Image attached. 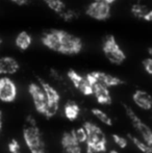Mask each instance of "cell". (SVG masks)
Masks as SVG:
<instances>
[{
    "label": "cell",
    "mask_w": 152,
    "mask_h": 153,
    "mask_svg": "<svg viewBox=\"0 0 152 153\" xmlns=\"http://www.w3.org/2000/svg\"><path fill=\"white\" fill-rule=\"evenodd\" d=\"M131 13L134 17L139 19H144L146 21H151L152 10L142 3H136L131 6Z\"/></svg>",
    "instance_id": "obj_17"
},
{
    "label": "cell",
    "mask_w": 152,
    "mask_h": 153,
    "mask_svg": "<svg viewBox=\"0 0 152 153\" xmlns=\"http://www.w3.org/2000/svg\"><path fill=\"white\" fill-rule=\"evenodd\" d=\"M93 95H95L97 101L100 104L110 105L112 103V97L108 91V88L102 85L100 83H94L93 85Z\"/></svg>",
    "instance_id": "obj_14"
},
{
    "label": "cell",
    "mask_w": 152,
    "mask_h": 153,
    "mask_svg": "<svg viewBox=\"0 0 152 153\" xmlns=\"http://www.w3.org/2000/svg\"><path fill=\"white\" fill-rule=\"evenodd\" d=\"M19 70V64L13 57L4 56L0 59V75L15 74Z\"/></svg>",
    "instance_id": "obj_16"
},
{
    "label": "cell",
    "mask_w": 152,
    "mask_h": 153,
    "mask_svg": "<svg viewBox=\"0 0 152 153\" xmlns=\"http://www.w3.org/2000/svg\"><path fill=\"white\" fill-rule=\"evenodd\" d=\"M59 38H61V46L59 52L63 54H77L82 49V42L80 39L69 32L61 30Z\"/></svg>",
    "instance_id": "obj_5"
},
{
    "label": "cell",
    "mask_w": 152,
    "mask_h": 153,
    "mask_svg": "<svg viewBox=\"0 0 152 153\" xmlns=\"http://www.w3.org/2000/svg\"><path fill=\"white\" fill-rule=\"evenodd\" d=\"M8 151H10V153H21L20 144L16 139H13L8 143Z\"/></svg>",
    "instance_id": "obj_25"
},
{
    "label": "cell",
    "mask_w": 152,
    "mask_h": 153,
    "mask_svg": "<svg viewBox=\"0 0 152 153\" xmlns=\"http://www.w3.org/2000/svg\"><path fill=\"white\" fill-rule=\"evenodd\" d=\"M113 140H114V142L116 143V145L119 146L120 148H125L126 146H127V140L125 139V137H121V135L119 134H113Z\"/></svg>",
    "instance_id": "obj_26"
},
{
    "label": "cell",
    "mask_w": 152,
    "mask_h": 153,
    "mask_svg": "<svg viewBox=\"0 0 152 153\" xmlns=\"http://www.w3.org/2000/svg\"><path fill=\"white\" fill-rule=\"evenodd\" d=\"M87 78L90 80L92 85L94 83H100V85L110 88V87H116V85H119L123 83V80H121L120 78L104 72H91L87 75Z\"/></svg>",
    "instance_id": "obj_8"
},
{
    "label": "cell",
    "mask_w": 152,
    "mask_h": 153,
    "mask_svg": "<svg viewBox=\"0 0 152 153\" xmlns=\"http://www.w3.org/2000/svg\"><path fill=\"white\" fill-rule=\"evenodd\" d=\"M40 83L42 89L44 90L47 99V106L44 116L46 118H52L57 113L59 107V101H61V95L48 82L40 79Z\"/></svg>",
    "instance_id": "obj_3"
},
{
    "label": "cell",
    "mask_w": 152,
    "mask_h": 153,
    "mask_svg": "<svg viewBox=\"0 0 152 153\" xmlns=\"http://www.w3.org/2000/svg\"><path fill=\"white\" fill-rule=\"evenodd\" d=\"M68 77H69L70 81L73 83L74 87L83 95H87V96L93 95V85L87 78V76H81L74 70H69Z\"/></svg>",
    "instance_id": "obj_10"
},
{
    "label": "cell",
    "mask_w": 152,
    "mask_h": 153,
    "mask_svg": "<svg viewBox=\"0 0 152 153\" xmlns=\"http://www.w3.org/2000/svg\"><path fill=\"white\" fill-rule=\"evenodd\" d=\"M1 43H2V41H1V39H0V47H1Z\"/></svg>",
    "instance_id": "obj_33"
},
{
    "label": "cell",
    "mask_w": 152,
    "mask_h": 153,
    "mask_svg": "<svg viewBox=\"0 0 152 153\" xmlns=\"http://www.w3.org/2000/svg\"><path fill=\"white\" fill-rule=\"evenodd\" d=\"M63 153H81L80 144L75 140L72 132H65L62 137Z\"/></svg>",
    "instance_id": "obj_12"
},
{
    "label": "cell",
    "mask_w": 152,
    "mask_h": 153,
    "mask_svg": "<svg viewBox=\"0 0 152 153\" xmlns=\"http://www.w3.org/2000/svg\"><path fill=\"white\" fill-rule=\"evenodd\" d=\"M110 153H119L118 151H116V150H112V151H110Z\"/></svg>",
    "instance_id": "obj_32"
},
{
    "label": "cell",
    "mask_w": 152,
    "mask_h": 153,
    "mask_svg": "<svg viewBox=\"0 0 152 153\" xmlns=\"http://www.w3.org/2000/svg\"><path fill=\"white\" fill-rule=\"evenodd\" d=\"M33 43L30 34L26 31H21L16 38V46L21 50H26Z\"/></svg>",
    "instance_id": "obj_19"
},
{
    "label": "cell",
    "mask_w": 152,
    "mask_h": 153,
    "mask_svg": "<svg viewBox=\"0 0 152 153\" xmlns=\"http://www.w3.org/2000/svg\"><path fill=\"white\" fill-rule=\"evenodd\" d=\"M92 114L99 120L100 122H102L103 124L108 125V126H112L113 125V120L108 114H105L104 111H102L99 108H93L92 109Z\"/></svg>",
    "instance_id": "obj_21"
},
{
    "label": "cell",
    "mask_w": 152,
    "mask_h": 153,
    "mask_svg": "<svg viewBox=\"0 0 152 153\" xmlns=\"http://www.w3.org/2000/svg\"><path fill=\"white\" fill-rule=\"evenodd\" d=\"M143 66H144V69L146 70V72L148 73L149 75L152 74V59L150 57L146 59L144 62H143Z\"/></svg>",
    "instance_id": "obj_27"
},
{
    "label": "cell",
    "mask_w": 152,
    "mask_h": 153,
    "mask_svg": "<svg viewBox=\"0 0 152 153\" xmlns=\"http://www.w3.org/2000/svg\"><path fill=\"white\" fill-rule=\"evenodd\" d=\"M23 137L31 153H47L41 131L31 116L26 119V126L23 129Z\"/></svg>",
    "instance_id": "obj_1"
},
{
    "label": "cell",
    "mask_w": 152,
    "mask_h": 153,
    "mask_svg": "<svg viewBox=\"0 0 152 153\" xmlns=\"http://www.w3.org/2000/svg\"><path fill=\"white\" fill-rule=\"evenodd\" d=\"M128 137L131 140V142L136 145V147H138V149L141 150L143 153H152L151 146H149L145 141H142L132 134H128Z\"/></svg>",
    "instance_id": "obj_20"
},
{
    "label": "cell",
    "mask_w": 152,
    "mask_h": 153,
    "mask_svg": "<svg viewBox=\"0 0 152 153\" xmlns=\"http://www.w3.org/2000/svg\"><path fill=\"white\" fill-rule=\"evenodd\" d=\"M97 1H102V2H105V3L110 4V3H113V2H114L115 0H97Z\"/></svg>",
    "instance_id": "obj_31"
},
{
    "label": "cell",
    "mask_w": 152,
    "mask_h": 153,
    "mask_svg": "<svg viewBox=\"0 0 152 153\" xmlns=\"http://www.w3.org/2000/svg\"><path fill=\"white\" fill-rule=\"evenodd\" d=\"M45 3L49 6L52 10H54L56 14H59L65 8V3L62 0H44Z\"/></svg>",
    "instance_id": "obj_23"
},
{
    "label": "cell",
    "mask_w": 152,
    "mask_h": 153,
    "mask_svg": "<svg viewBox=\"0 0 152 153\" xmlns=\"http://www.w3.org/2000/svg\"><path fill=\"white\" fill-rule=\"evenodd\" d=\"M59 15L63 20L68 21V22H69V21H73L78 18V13L75 12L74 10H70L67 6H65V8H64Z\"/></svg>",
    "instance_id": "obj_22"
},
{
    "label": "cell",
    "mask_w": 152,
    "mask_h": 153,
    "mask_svg": "<svg viewBox=\"0 0 152 153\" xmlns=\"http://www.w3.org/2000/svg\"><path fill=\"white\" fill-rule=\"evenodd\" d=\"M102 49L106 59L115 65H121L125 61L126 55L118 45L114 36H108L102 45Z\"/></svg>",
    "instance_id": "obj_4"
},
{
    "label": "cell",
    "mask_w": 152,
    "mask_h": 153,
    "mask_svg": "<svg viewBox=\"0 0 152 153\" xmlns=\"http://www.w3.org/2000/svg\"><path fill=\"white\" fill-rule=\"evenodd\" d=\"M59 31L57 29L50 30L43 36L42 42L46 47L53 51H59V46H61V38H59Z\"/></svg>",
    "instance_id": "obj_13"
},
{
    "label": "cell",
    "mask_w": 152,
    "mask_h": 153,
    "mask_svg": "<svg viewBox=\"0 0 152 153\" xmlns=\"http://www.w3.org/2000/svg\"><path fill=\"white\" fill-rule=\"evenodd\" d=\"M13 2H15V3L19 4V5H23V4H26L28 3L30 0H12Z\"/></svg>",
    "instance_id": "obj_28"
},
{
    "label": "cell",
    "mask_w": 152,
    "mask_h": 153,
    "mask_svg": "<svg viewBox=\"0 0 152 153\" xmlns=\"http://www.w3.org/2000/svg\"><path fill=\"white\" fill-rule=\"evenodd\" d=\"M1 130H2V113L0 111V134H1Z\"/></svg>",
    "instance_id": "obj_29"
},
{
    "label": "cell",
    "mask_w": 152,
    "mask_h": 153,
    "mask_svg": "<svg viewBox=\"0 0 152 153\" xmlns=\"http://www.w3.org/2000/svg\"><path fill=\"white\" fill-rule=\"evenodd\" d=\"M124 109H125L126 115L128 116V118L130 119L133 127L141 133L142 137L144 139V141L148 144L149 146L152 145V133H151V129L148 125H146L142 120L139 118L138 115H136V113L133 111V109L131 107L127 106V105L123 104Z\"/></svg>",
    "instance_id": "obj_6"
},
{
    "label": "cell",
    "mask_w": 152,
    "mask_h": 153,
    "mask_svg": "<svg viewBox=\"0 0 152 153\" xmlns=\"http://www.w3.org/2000/svg\"><path fill=\"white\" fill-rule=\"evenodd\" d=\"M85 13L87 16L96 20H106L110 16V6L108 3L95 0L87 6Z\"/></svg>",
    "instance_id": "obj_7"
},
{
    "label": "cell",
    "mask_w": 152,
    "mask_h": 153,
    "mask_svg": "<svg viewBox=\"0 0 152 153\" xmlns=\"http://www.w3.org/2000/svg\"><path fill=\"white\" fill-rule=\"evenodd\" d=\"M85 132H87V146L94 150L96 153L105 152L106 150V137L100 127L94 123L85 122L83 124Z\"/></svg>",
    "instance_id": "obj_2"
},
{
    "label": "cell",
    "mask_w": 152,
    "mask_h": 153,
    "mask_svg": "<svg viewBox=\"0 0 152 153\" xmlns=\"http://www.w3.org/2000/svg\"><path fill=\"white\" fill-rule=\"evenodd\" d=\"M132 100L140 108L145 109V111H149L151 108L152 102L149 93L142 91V90H138L132 96Z\"/></svg>",
    "instance_id": "obj_15"
},
{
    "label": "cell",
    "mask_w": 152,
    "mask_h": 153,
    "mask_svg": "<svg viewBox=\"0 0 152 153\" xmlns=\"http://www.w3.org/2000/svg\"><path fill=\"white\" fill-rule=\"evenodd\" d=\"M85 153H96V152L94 151L92 148H90V147H87V151H85Z\"/></svg>",
    "instance_id": "obj_30"
},
{
    "label": "cell",
    "mask_w": 152,
    "mask_h": 153,
    "mask_svg": "<svg viewBox=\"0 0 152 153\" xmlns=\"http://www.w3.org/2000/svg\"><path fill=\"white\" fill-rule=\"evenodd\" d=\"M73 137H75V140L78 142L79 144L81 143H85V140H87V132H85V128L81 127L78 129H74L73 131H71Z\"/></svg>",
    "instance_id": "obj_24"
},
{
    "label": "cell",
    "mask_w": 152,
    "mask_h": 153,
    "mask_svg": "<svg viewBox=\"0 0 152 153\" xmlns=\"http://www.w3.org/2000/svg\"><path fill=\"white\" fill-rule=\"evenodd\" d=\"M64 113L68 120L70 121H75L78 118L79 113H80V108H79L78 104L74 101H68L66 103L65 107H64Z\"/></svg>",
    "instance_id": "obj_18"
},
{
    "label": "cell",
    "mask_w": 152,
    "mask_h": 153,
    "mask_svg": "<svg viewBox=\"0 0 152 153\" xmlns=\"http://www.w3.org/2000/svg\"><path fill=\"white\" fill-rule=\"evenodd\" d=\"M28 92L30 94L31 98H33L36 109L40 114L44 115L47 106V99L44 90L42 89L41 85H37V83H30L28 87Z\"/></svg>",
    "instance_id": "obj_9"
},
{
    "label": "cell",
    "mask_w": 152,
    "mask_h": 153,
    "mask_svg": "<svg viewBox=\"0 0 152 153\" xmlns=\"http://www.w3.org/2000/svg\"><path fill=\"white\" fill-rule=\"evenodd\" d=\"M17 97V87L14 81L7 77L0 78V100L3 102H13Z\"/></svg>",
    "instance_id": "obj_11"
}]
</instances>
